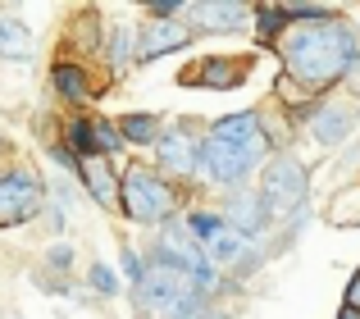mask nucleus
<instances>
[{"mask_svg":"<svg viewBox=\"0 0 360 319\" xmlns=\"http://www.w3.org/2000/svg\"><path fill=\"white\" fill-rule=\"evenodd\" d=\"M274 55L283 64V78H292L315 100H324L352 78L360 60V23L342 9L324 18H306V23H288Z\"/></svg>","mask_w":360,"mask_h":319,"instance_id":"nucleus-1","label":"nucleus"},{"mask_svg":"<svg viewBox=\"0 0 360 319\" xmlns=\"http://www.w3.org/2000/svg\"><path fill=\"white\" fill-rule=\"evenodd\" d=\"M269 155H274V142L264 137L260 110L224 115L201 133V183L224 196L242 192V187H255V178L269 164Z\"/></svg>","mask_w":360,"mask_h":319,"instance_id":"nucleus-2","label":"nucleus"},{"mask_svg":"<svg viewBox=\"0 0 360 319\" xmlns=\"http://www.w3.org/2000/svg\"><path fill=\"white\" fill-rule=\"evenodd\" d=\"M119 210L141 228H165L178 219V187L155 164H128L119 178Z\"/></svg>","mask_w":360,"mask_h":319,"instance_id":"nucleus-3","label":"nucleus"},{"mask_svg":"<svg viewBox=\"0 0 360 319\" xmlns=\"http://www.w3.org/2000/svg\"><path fill=\"white\" fill-rule=\"evenodd\" d=\"M255 196L264 201L274 228L288 223L297 210L310 205V169H306V160L297 151H274L269 164H264L260 178H255Z\"/></svg>","mask_w":360,"mask_h":319,"instance_id":"nucleus-4","label":"nucleus"},{"mask_svg":"<svg viewBox=\"0 0 360 319\" xmlns=\"http://www.w3.org/2000/svg\"><path fill=\"white\" fill-rule=\"evenodd\" d=\"M301 133H306L319 151H347L360 133V100H352V96L315 100V110H310V119L301 124Z\"/></svg>","mask_w":360,"mask_h":319,"instance_id":"nucleus-5","label":"nucleus"},{"mask_svg":"<svg viewBox=\"0 0 360 319\" xmlns=\"http://www.w3.org/2000/svg\"><path fill=\"white\" fill-rule=\"evenodd\" d=\"M155 169L169 183H201V133L192 124H174L155 142Z\"/></svg>","mask_w":360,"mask_h":319,"instance_id":"nucleus-6","label":"nucleus"},{"mask_svg":"<svg viewBox=\"0 0 360 319\" xmlns=\"http://www.w3.org/2000/svg\"><path fill=\"white\" fill-rule=\"evenodd\" d=\"M46 205V183L32 169H5L0 174V228H18V223L37 219Z\"/></svg>","mask_w":360,"mask_h":319,"instance_id":"nucleus-7","label":"nucleus"},{"mask_svg":"<svg viewBox=\"0 0 360 319\" xmlns=\"http://www.w3.org/2000/svg\"><path fill=\"white\" fill-rule=\"evenodd\" d=\"M255 18V5H242V0H192L183 9V23L192 27V37H233L246 32Z\"/></svg>","mask_w":360,"mask_h":319,"instance_id":"nucleus-8","label":"nucleus"},{"mask_svg":"<svg viewBox=\"0 0 360 319\" xmlns=\"http://www.w3.org/2000/svg\"><path fill=\"white\" fill-rule=\"evenodd\" d=\"M219 214H224V223H229L242 242H260V247H264V237L274 233V219H269V210H264V201L255 196V187L229 192L224 205H219Z\"/></svg>","mask_w":360,"mask_h":319,"instance_id":"nucleus-9","label":"nucleus"},{"mask_svg":"<svg viewBox=\"0 0 360 319\" xmlns=\"http://www.w3.org/2000/svg\"><path fill=\"white\" fill-rule=\"evenodd\" d=\"M192 46V27L183 23V18H150L146 27L137 32V60L141 64H150V60H165V55H174V51H187Z\"/></svg>","mask_w":360,"mask_h":319,"instance_id":"nucleus-10","label":"nucleus"},{"mask_svg":"<svg viewBox=\"0 0 360 319\" xmlns=\"http://www.w3.org/2000/svg\"><path fill=\"white\" fill-rule=\"evenodd\" d=\"M246 73H251V60H238V55H229V60H205L196 64V73H183V82H192V87H205V91H233L246 82Z\"/></svg>","mask_w":360,"mask_h":319,"instance_id":"nucleus-11","label":"nucleus"},{"mask_svg":"<svg viewBox=\"0 0 360 319\" xmlns=\"http://www.w3.org/2000/svg\"><path fill=\"white\" fill-rule=\"evenodd\" d=\"M78 183L91 192V201H96L101 210H115V205H119V183H115L110 160H82V164H78Z\"/></svg>","mask_w":360,"mask_h":319,"instance_id":"nucleus-12","label":"nucleus"},{"mask_svg":"<svg viewBox=\"0 0 360 319\" xmlns=\"http://www.w3.org/2000/svg\"><path fill=\"white\" fill-rule=\"evenodd\" d=\"M324 219L333 223V228H360V174L352 178V183H342L333 196H328Z\"/></svg>","mask_w":360,"mask_h":319,"instance_id":"nucleus-13","label":"nucleus"},{"mask_svg":"<svg viewBox=\"0 0 360 319\" xmlns=\"http://www.w3.org/2000/svg\"><path fill=\"white\" fill-rule=\"evenodd\" d=\"M51 87L60 91L64 105H87V100H91V87H87V73H82V64L55 60V69H51Z\"/></svg>","mask_w":360,"mask_h":319,"instance_id":"nucleus-14","label":"nucleus"},{"mask_svg":"<svg viewBox=\"0 0 360 319\" xmlns=\"http://www.w3.org/2000/svg\"><path fill=\"white\" fill-rule=\"evenodd\" d=\"M32 55H37V37L14 14H0V60H32Z\"/></svg>","mask_w":360,"mask_h":319,"instance_id":"nucleus-15","label":"nucleus"},{"mask_svg":"<svg viewBox=\"0 0 360 319\" xmlns=\"http://www.w3.org/2000/svg\"><path fill=\"white\" fill-rule=\"evenodd\" d=\"M105 60H110V73H115V78H123L128 64L137 60V32H132L128 23H115L105 32Z\"/></svg>","mask_w":360,"mask_h":319,"instance_id":"nucleus-16","label":"nucleus"},{"mask_svg":"<svg viewBox=\"0 0 360 319\" xmlns=\"http://www.w3.org/2000/svg\"><path fill=\"white\" fill-rule=\"evenodd\" d=\"M60 146L78 160V164H82V160H101V151H96V119H69Z\"/></svg>","mask_w":360,"mask_h":319,"instance_id":"nucleus-17","label":"nucleus"},{"mask_svg":"<svg viewBox=\"0 0 360 319\" xmlns=\"http://www.w3.org/2000/svg\"><path fill=\"white\" fill-rule=\"evenodd\" d=\"M160 133H165V119H160V115H123L119 119L123 146H155Z\"/></svg>","mask_w":360,"mask_h":319,"instance_id":"nucleus-18","label":"nucleus"},{"mask_svg":"<svg viewBox=\"0 0 360 319\" xmlns=\"http://www.w3.org/2000/svg\"><path fill=\"white\" fill-rule=\"evenodd\" d=\"M183 223H187V233H192L201 247H205V242H214L224 228H229V223H224V214H219V210H210V205H196V210H187V214H183Z\"/></svg>","mask_w":360,"mask_h":319,"instance_id":"nucleus-19","label":"nucleus"},{"mask_svg":"<svg viewBox=\"0 0 360 319\" xmlns=\"http://www.w3.org/2000/svg\"><path fill=\"white\" fill-rule=\"evenodd\" d=\"M251 23H255V41L274 51V46H278V37H283V27H288V18H283L278 5H255V18H251Z\"/></svg>","mask_w":360,"mask_h":319,"instance_id":"nucleus-20","label":"nucleus"},{"mask_svg":"<svg viewBox=\"0 0 360 319\" xmlns=\"http://www.w3.org/2000/svg\"><path fill=\"white\" fill-rule=\"evenodd\" d=\"M87 287L101 297V301H115V297L123 292V274L115 265H105V260H96V265L87 269Z\"/></svg>","mask_w":360,"mask_h":319,"instance_id":"nucleus-21","label":"nucleus"},{"mask_svg":"<svg viewBox=\"0 0 360 319\" xmlns=\"http://www.w3.org/2000/svg\"><path fill=\"white\" fill-rule=\"evenodd\" d=\"M96 151H101V160H110V155H119V151H123L119 124H110V119H96Z\"/></svg>","mask_w":360,"mask_h":319,"instance_id":"nucleus-22","label":"nucleus"},{"mask_svg":"<svg viewBox=\"0 0 360 319\" xmlns=\"http://www.w3.org/2000/svg\"><path fill=\"white\" fill-rule=\"evenodd\" d=\"M119 265H123V278H128V287H141V278H146V256H141L137 247H123Z\"/></svg>","mask_w":360,"mask_h":319,"instance_id":"nucleus-23","label":"nucleus"},{"mask_svg":"<svg viewBox=\"0 0 360 319\" xmlns=\"http://www.w3.org/2000/svg\"><path fill=\"white\" fill-rule=\"evenodd\" d=\"M46 155H51V160H55V164H60V169H64V174H73V178H78V160H73L69 151H64V146H60V142H46Z\"/></svg>","mask_w":360,"mask_h":319,"instance_id":"nucleus-24","label":"nucleus"},{"mask_svg":"<svg viewBox=\"0 0 360 319\" xmlns=\"http://www.w3.org/2000/svg\"><path fill=\"white\" fill-rule=\"evenodd\" d=\"M46 265H51V269H73V247H64V242H55V247L46 251Z\"/></svg>","mask_w":360,"mask_h":319,"instance_id":"nucleus-25","label":"nucleus"},{"mask_svg":"<svg viewBox=\"0 0 360 319\" xmlns=\"http://www.w3.org/2000/svg\"><path fill=\"white\" fill-rule=\"evenodd\" d=\"M342 301L360 311V269H352V278H347V297H342Z\"/></svg>","mask_w":360,"mask_h":319,"instance_id":"nucleus-26","label":"nucleus"},{"mask_svg":"<svg viewBox=\"0 0 360 319\" xmlns=\"http://www.w3.org/2000/svg\"><path fill=\"white\" fill-rule=\"evenodd\" d=\"M342 87H347V91H352V100H360V60H356V69H352V78H347V82H342Z\"/></svg>","mask_w":360,"mask_h":319,"instance_id":"nucleus-27","label":"nucleus"},{"mask_svg":"<svg viewBox=\"0 0 360 319\" xmlns=\"http://www.w3.org/2000/svg\"><path fill=\"white\" fill-rule=\"evenodd\" d=\"M333 319H360V311H356V306H347V301H342V306H338V315H333Z\"/></svg>","mask_w":360,"mask_h":319,"instance_id":"nucleus-28","label":"nucleus"},{"mask_svg":"<svg viewBox=\"0 0 360 319\" xmlns=\"http://www.w3.org/2000/svg\"><path fill=\"white\" fill-rule=\"evenodd\" d=\"M201 319H238V315H233V311H219V306H210V311H205Z\"/></svg>","mask_w":360,"mask_h":319,"instance_id":"nucleus-29","label":"nucleus"},{"mask_svg":"<svg viewBox=\"0 0 360 319\" xmlns=\"http://www.w3.org/2000/svg\"><path fill=\"white\" fill-rule=\"evenodd\" d=\"M5 151H9V142H5V137H0V155H5Z\"/></svg>","mask_w":360,"mask_h":319,"instance_id":"nucleus-30","label":"nucleus"},{"mask_svg":"<svg viewBox=\"0 0 360 319\" xmlns=\"http://www.w3.org/2000/svg\"><path fill=\"white\" fill-rule=\"evenodd\" d=\"M356 23H360V18H356Z\"/></svg>","mask_w":360,"mask_h":319,"instance_id":"nucleus-31","label":"nucleus"},{"mask_svg":"<svg viewBox=\"0 0 360 319\" xmlns=\"http://www.w3.org/2000/svg\"><path fill=\"white\" fill-rule=\"evenodd\" d=\"M356 269H360V265H356Z\"/></svg>","mask_w":360,"mask_h":319,"instance_id":"nucleus-32","label":"nucleus"}]
</instances>
